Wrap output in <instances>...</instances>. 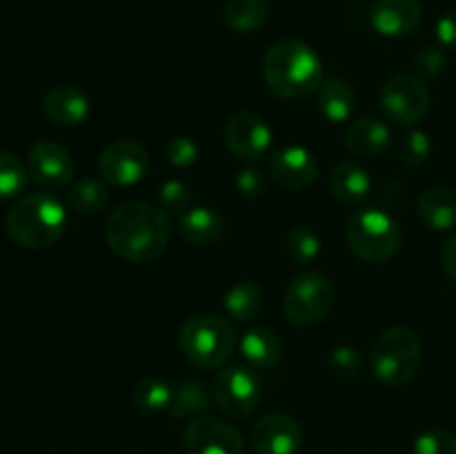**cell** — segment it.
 Wrapping results in <instances>:
<instances>
[{
	"label": "cell",
	"instance_id": "obj_37",
	"mask_svg": "<svg viewBox=\"0 0 456 454\" xmlns=\"http://www.w3.org/2000/svg\"><path fill=\"white\" fill-rule=\"evenodd\" d=\"M267 190V176L265 172L256 167H243L236 174V191H239L243 199L256 200L265 194Z\"/></svg>",
	"mask_w": 456,
	"mask_h": 454
},
{
	"label": "cell",
	"instance_id": "obj_35",
	"mask_svg": "<svg viewBox=\"0 0 456 454\" xmlns=\"http://www.w3.org/2000/svg\"><path fill=\"white\" fill-rule=\"evenodd\" d=\"M165 160H167L172 167H191V165L199 160V145L194 142V138L190 136H174L165 142L163 147Z\"/></svg>",
	"mask_w": 456,
	"mask_h": 454
},
{
	"label": "cell",
	"instance_id": "obj_7",
	"mask_svg": "<svg viewBox=\"0 0 456 454\" xmlns=\"http://www.w3.org/2000/svg\"><path fill=\"white\" fill-rule=\"evenodd\" d=\"M337 305V288L321 272H301L289 280L283 298V312L297 328L323 323Z\"/></svg>",
	"mask_w": 456,
	"mask_h": 454
},
{
	"label": "cell",
	"instance_id": "obj_5",
	"mask_svg": "<svg viewBox=\"0 0 456 454\" xmlns=\"http://www.w3.org/2000/svg\"><path fill=\"white\" fill-rule=\"evenodd\" d=\"M423 361V345L412 328L396 325L377 336L370 354L372 374L390 387H401L417 377Z\"/></svg>",
	"mask_w": 456,
	"mask_h": 454
},
{
	"label": "cell",
	"instance_id": "obj_22",
	"mask_svg": "<svg viewBox=\"0 0 456 454\" xmlns=\"http://www.w3.org/2000/svg\"><path fill=\"white\" fill-rule=\"evenodd\" d=\"M419 218L435 231H448L456 227V194L448 187H430L419 196Z\"/></svg>",
	"mask_w": 456,
	"mask_h": 454
},
{
	"label": "cell",
	"instance_id": "obj_1",
	"mask_svg": "<svg viewBox=\"0 0 456 454\" xmlns=\"http://www.w3.org/2000/svg\"><path fill=\"white\" fill-rule=\"evenodd\" d=\"M105 239L111 252L123 261H154L169 245L172 221L159 205L147 200H127L107 218Z\"/></svg>",
	"mask_w": 456,
	"mask_h": 454
},
{
	"label": "cell",
	"instance_id": "obj_6",
	"mask_svg": "<svg viewBox=\"0 0 456 454\" xmlns=\"http://www.w3.org/2000/svg\"><path fill=\"white\" fill-rule=\"evenodd\" d=\"M401 227L383 207L356 209L347 218L346 240L352 252L365 263H386L399 252Z\"/></svg>",
	"mask_w": 456,
	"mask_h": 454
},
{
	"label": "cell",
	"instance_id": "obj_25",
	"mask_svg": "<svg viewBox=\"0 0 456 454\" xmlns=\"http://www.w3.org/2000/svg\"><path fill=\"white\" fill-rule=\"evenodd\" d=\"M272 16L270 0H227L223 7V20L239 34H252L267 25Z\"/></svg>",
	"mask_w": 456,
	"mask_h": 454
},
{
	"label": "cell",
	"instance_id": "obj_15",
	"mask_svg": "<svg viewBox=\"0 0 456 454\" xmlns=\"http://www.w3.org/2000/svg\"><path fill=\"white\" fill-rule=\"evenodd\" d=\"M319 163L307 147L288 145L270 158V176L289 191H301L314 182Z\"/></svg>",
	"mask_w": 456,
	"mask_h": 454
},
{
	"label": "cell",
	"instance_id": "obj_21",
	"mask_svg": "<svg viewBox=\"0 0 456 454\" xmlns=\"http://www.w3.org/2000/svg\"><path fill=\"white\" fill-rule=\"evenodd\" d=\"M330 191L337 200L343 205H356L365 200L372 191V178H370L368 169L361 167L354 160H343V163L334 165L328 178Z\"/></svg>",
	"mask_w": 456,
	"mask_h": 454
},
{
	"label": "cell",
	"instance_id": "obj_36",
	"mask_svg": "<svg viewBox=\"0 0 456 454\" xmlns=\"http://www.w3.org/2000/svg\"><path fill=\"white\" fill-rule=\"evenodd\" d=\"M445 65H448L445 52L441 47H435V45L423 47L414 56V69H417V76H421V78H439L445 71Z\"/></svg>",
	"mask_w": 456,
	"mask_h": 454
},
{
	"label": "cell",
	"instance_id": "obj_10",
	"mask_svg": "<svg viewBox=\"0 0 456 454\" xmlns=\"http://www.w3.org/2000/svg\"><path fill=\"white\" fill-rule=\"evenodd\" d=\"M183 448L185 454H245V439L232 423L200 414L187 423Z\"/></svg>",
	"mask_w": 456,
	"mask_h": 454
},
{
	"label": "cell",
	"instance_id": "obj_31",
	"mask_svg": "<svg viewBox=\"0 0 456 454\" xmlns=\"http://www.w3.org/2000/svg\"><path fill=\"white\" fill-rule=\"evenodd\" d=\"M396 154H399L401 163L405 165H423L432 154V141L426 132L421 129H412V132L403 134L396 141Z\"/></svg>",
	"mask_w": 456,
	"mask_h": 454
},
{
	"label": "cell",
	"instance_id": "obj_18",
	"mask_svg": "<svg viewBox=\"0 0 456 454\" xmlns=\"http://www.w3.org/2000/svg\"><path fill=\"white\" fill-rule=\"evenodd\" d=\"M176 231L187 245L205 247L221 240L225 234V218L208 205H191L176 221Z\"/></svg>",
	"mask_w": 456,
	"mask_h": 454
},
{
	"label": "cell",
	"instance_id": "obj_4",
	"mask_svg": "<svg viewBox=\"0 0 456 454\" xmlns=\"http://www.w3.org/2000/svg\"><path fill=\"white\" fill-rule=\"evenodd\" d=\"M178 347L196 368L218 369L234 354L236 329L221 314H196L183 323Z\"/></svg>",
	"mask_w": 456,
	"mask_h": 454
},
{
	"label": "cell",
	"instance_id": "obj_12",
	"mask_svg": "<svg viewBox=\"0 0 456 454\" xmlns=\"http://www.w3.org/2000/svg\"><path fill=\"white\" fill-rule=\"evenodd\" d=\"M225 145L236 158L256 163L263 156H267L272 147V129L265 120L254 111H236L227 118L225 129Z\"/></svg>",
	"mask_w": 456,
	"mask_h": 454
},
{
	"label": "cell",
	"instance_id": "obj_14",
	"mask_svg": "<svg viewBox=\"0 0 456 454\" xmlns=\"http://www.w3.org/2000/svg\"><path fill=\"white\" fill-rule=\"evenodd\" d=\"M249 445L256 454H297L303 445V427L289 414H265L249 430Z\"/></svg>",
	"mask_w": 456,
	"mask_h": 454
},
{
	"label": "cell",
	"instance_id": "obj_24",
	"mask_svg": "<svg viewBox=\"0 0 456 454\" xmlns=\"http://www.w3.org/2000/svg\"><path fill=\"white\" fill-rule=\"evenodd\" d=\"M225 312L234 320L248 323L261 316L263 305H265V292L256 280H236L223 298Z\"/></svg>",
	"mask_w": 456,
	"mask_h": 454
},
{
	"label": "cell",
	"instance_id": "obj_20",
	"mask_svg": "<svg viewBox=\"0 0 456 454\" xmlns=\"http://www.w3.org/2000/svg\"><path fill=\"white\" fill-rule=\"evenodd\" d=\"M239 345L243 361L249 368L256 369V372L276 368L279 361L283 359V341H281V336L274 329L265 328V325L249 328L243 334Z\"/></svg>",
	"mask_w": 456,
	"mask_h": 454
},
{
	"label": "cell",
	"instance_id": "obj_8",
	"mask_svg": "<svg viewBox=\"0 0 456 454\" xmlns=\"http://www.w3.org/2000/svg\"><path fill=\"white\" fill-rule=\"evenodd\" d=\"M430 87L426 80L417 74H401L390 76L381 89V109L387 120L401 127H412L421 123L430 111Z\"/></svg>",
	"mask_w": 456,
	"mask_h": 454
},
{
	"label": "cell",
	"instance_id": "obj_2",
	"mask_svg": "<svg viewBox=\"0 0 456 454\" xmlns=\"http://www.w3.org/2000/svg\"><path fill=\"white\" fill-rule=\"evenodd\" d=\"M263 78L274 96L297 101L319 92L323 65L319 53L305 40L281 38L263 58Z\"/></svg>",
	"mask_w": 456,
	"mask_h": 454
},
{
	"label": "cell",
	"instance_id": "obj_11",
	"mask_svg": "<svg viewBox=\"0 0 456 454\" xmlns=\"http://www.w3.org/2000/svg\"><path fill=\"white\" fill-rule=\"evenodd\" d=\"M98 172L111 185H136L150 172V154L138 141L116 138L98 156Z\"/></svg>",
	"mask_w": 456,
	"mask_h": 454
},
{
	"label": "cell",
	"instance_id": "obj_9",
	"mask_svg": "<svg viewBox=\"0 0 456 454\" xmlns=\"http://www.w3.org/2000/svg\"><path fill=\"white\" fill-rule=\"evenodd\" d=\"M214 403L232 418H245L263 399V383L256 369L248 365H227L218 369L212 387Z\"/></svg>",
	"mask_w": 456,
	"mask_h": 454
},
{
	"label": "cell",
	"instance_id": "obj_30",
	"mask_svg": "<svg viewBox=\"0 0 456 454\" xmlns=\"http://www.w3.org/2000/svg\"><path fill=\"white\" fill-rule=\"evenodd\" d=\"M29 178L27 163L13 151L0 150V199H13L20 194Z\"/></svg>",
	"mask_w": 456,
	"mask_h": 454
},
{
	"label": "cell",
	"instance_id": "obj_32",
	"mask_svg": "<svg viewBox=\"0 0 456 454\" xmlns=\"http://www.w3.org/2000/svg\"><path fill=\"white\" fill-rule=\"evenodd\" d=\"M191 200H194L191 187L187 185V182L178 181V178L163 182V187H160L159 191V207L163 209L169 218H178L181 214H185L187 209L191 207Z\"/></svg>",
	"mask_w": 456,
	"mask_h": 454
},
{
	"label": "cell",
	"instance_id": "obj_26",
	"mask_svg": "<svg viewBox=\"0 0 456 454\" xmlns=\"http://www.w3.org/2000/svg\"><path fill=\"white\" fill-rule=\"evenodd\" d=\"M212 399L214 396L200 381H183L174 385L169 414L176 418H196L208 412Z\"/></svg>",
	"mask_w": 456,
	"mask_h": 454
},
{
	"label": "cell",
	"instance_id": "obj_29",
	"mask_svg": "<svg viewBox=\"0 0 456 454\" xmlns=\"http://www.w3.org/2000/svg\"><path fill=\"white\" fill-rule=\"evenodd\" d=\"M285 252L294 265H310L321 254V236L310 225H294L285 234Z\"/></svg>",
	"mask_w": 456,
	"mask_h": 454
},
{
	"label": "cell",
	"instance_id": "obj_13",
	"mask_svg": "<svg viewBox=\"0 0 456 454\" xmlns=\"http://www.w3.org/2000/svg\"><path fill=\"white\" fill-rule=\"evenodd\" d=\"M29 178L47 191L62 190L74 178V158L61 142L38 141L27 154Z\"/></svg>",
	"mask_w": 456,
	"mask_h": 454
},
{
	"label": "cell",
	"instance_id": "obj_17",
	"mask_svg": "<svg viewBox=\"0 0 456 454\" xmlns=\"http://www.w3.org/2000/svg\"><path fill=\"white\" fill-rule=\"evenodd\" d=\"M43 114L58 127H76L89 116V96L76 85H56L43 98Z\"/></svg>",
	"mask_w": 456,
	"mask_h": 454
},
{
	"label": "cell",
	"instance_id": "obj_27",
	"mask_svg": "<svg viewBox=\"0 0 456 454\" xmlns=\"http://www.w3.org/2000/svg\"><path fill=\"white\" fill-rule=\"evenodd\" d=\"M110 200V190L101 178H80L67 191V203L78 214H98Z\"/></svg>",
	"mask_w": 456,
	"mask_h": 454
},
{
	"label": "cell",
	"instance_id": "obj_39",
	"mask_svg": "<svg viewBox=\"0 0 456 454\" xmlns=\"http://www.w3.org/2000/svg\"><path fill=\"white\" fill-rule=\"evenodd\" d=\"M441 267L448 274V279L456 285V231L441 247Z\"/></svg>",
	"mask_w": 456,
	"mask_h": 454
},
{
	"label": "cell",
	"instance_id": "obj_28",
	"mask_svg": "<svg viewBox=\"0 0 456 454\" xmlns=\"http://www.w3.org/2000/svg\"><path fill=\"white\" fill-rule=\"evenodd\" d=\"M174 396V385L160 377H145L134 385V405L142 412H163L169 409Z\"/></svg>",
	"mask_w": 456,
	"mask_h": 454
},
{
	"label": "cell",
	"instance_id": "obj_3",
	"mask_svg": "<svg viewBox=\"0 0 456 454\" xmlns=\"http://www.w3.org/2000/svg\"><path fill=\"white\" fill-rule=\"evenodd\" d=\"M67 225V209L49 191H34L18 199L4 216V230L16 245L27 249L52 247Z\"/></svg>",
	"mask_w": 456,
	"mask_h": 454
},
{
	"label": "cell",
	"instance_id": "obj_33",
	"mask_svg": "<svg viewBox=\"0 0 456 454\" xmlns=\"http://www.w3.org/2000/svg\"><path fill=\"white\" fill-rule=\"evenodd\" d=\"M330 372L341 378H356L363 372V356L352 345H337L328 356Z\"/></svg>",
	"mask_w": 456,
	"mask_h": 454
},
{
	"label": "cell",
	"instance_id": "obj_34",
	"mask_svg": "<svg viewBox=\"0 0 456 454\" xmlns=\"http://www.w3.org/2000/svg\"><path fill=\"white\" fill-rule=\"evenodd\" d=\"M414 454H456V436L444 427H430L414 439Z\"/></svg>",
	"mask_w": 456,
	"mask_h": 454
},
{
	"label": "cell",
	"instance_id": "obj_23",
	"mask_svg": "<svg viewBox=\"0 0 456 454\" xmlns=\"http://www.w3.org/2000/svg\"><path fill=\"white\" fill-rule=\"evenodd\" d=\"M356 109V93L346 80L328 78L319 87V111L330 123H346Z\"/></svg>",
	"mask_w": 456,
	"mask_h": 454
},
{
	"label": "cell",
	"instance_id": "obj_16",
	"mask_svg": "<svg viewBox=\"0 0 456 454\" xmlns=\"http://www.w3.org/2000/svg\"><path fill=\"white\" fill-rule=\"evenodd\" d=\"M423 9L419 0H374L370 22L386 38H403L421 25Z\"/></svg>",
	"mask_w": 456,
	"mask_h": 454
},
{
	"label": "cell",
	"instance_id": "obj_19",
	"mask_svg": "<svg viewBox=\"0 0 456 454\" xmlns=\"http://www.w3.org/2000/svg\"><path fill=\"white\" fill-rule=\"evenodd\" d=\"M390 142L392 129L381 118L363 116V118L352 120L346 129L347 150L361 158H377L390 147Z\"/></svg>",
	"mask_w": 456,
	"mask_h": 454
},
{
	"label": "cell",
	"instance_id": "obj_38",
	"mask_svg": "<svg viewBox=\"0 0 456 454\" xmlns=\"http://www.w3.org/2000/svg\"><path fill=\"white\" fill-rule=\"evenodd\" d=\"M436 38L444 47L456 49V7L448 9L444 16L436 20Z\"/></svg>",
	"mask_w": 456,
	"mask_h": 454
}]
</instances>
